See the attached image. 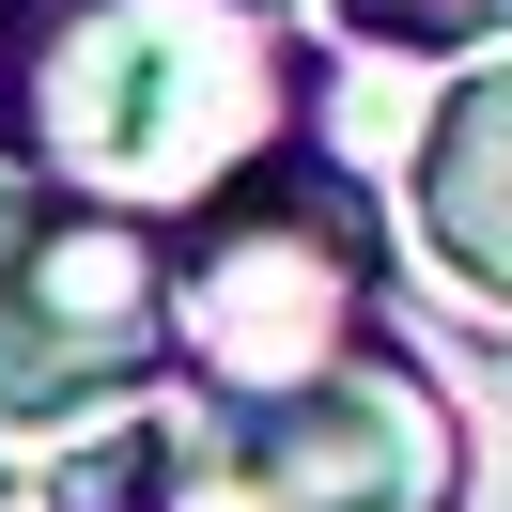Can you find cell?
<instances>
[{"instance_id":"obj_1","label":"cell","mask_w":512,"mask_h":512,"mask_svg":"<svg viewBox=\"0 0 512 512\" xmlns=\"http://www.w3.org/2000/svg\"><path fill=\"white\" fill-rule=\"evenodd\" d=\"M295 125H311V63L264 0H16L0 171L32 187L187 233L202 202L280 171Z\"/></svg>"},{"instance_id":"obj_2","label":"cell","mask_w":512,"mask_h":512,"mask_svg":"<svg viewBox=\"0 0 512 512\" xmlns=\"http://www.w3.org/2000/svg\"><path fill=\"white\" fill-rule=\"evenodd\" d=\"M450 497H466V419L404 342L342 357L311 388L140 419L125 450L63 481V512H450Z\"/></svg>"},{"instance_id":"obj_3","label":"cell","mask_w":512,"mask_h":512,"mask_svg":"<svg viewBox=\"0 0 512 512\" xmlns=\"http://www.w3.org/2000/svg\"><path fill=\"white\" fill-rule=\"evenodd\" d=\"M373 295H388V233L342 171L280 156L233 202H202L187 249H171V342L218 404L249 388H311L342 357H373Z\"/></svg>"},{"instance_id":"obj_4","label":"cell","mask_w":512,"mask_h":512,"mask_svg":"<svg viewBox=\"0 0 512 512\" xmlns=\"http://www.w3.org/2000/svg\"><path fill=\"white\" fill-rule=\"evenodd\" d=\"M171 233L0 171V419H78L171 373Z\"/></svg>"},{"instance_id":"obj_5","label":"cell","mask_w":512,"mask_h":512,"mask_svg":"<svg viewBox=\"0 0 512 512\" xmlns=\"http://www.w3.org/2000/svg\"><path fill=\"white\" fill-rule=\"evenodd\" d=\"M419 249L481 311H512V47L481 78H450L435 125H419Z\"/></svg>"},{"instance_id":"obj_6","label":"cell","mask_w":512,"mask_h":512,"mask_svg":"<svg viewBox=\"0 0 512 512\" xmlns=\"http://www.w3.org/2000/svg\"><path fill=\"white\" fill-rule=\"evenodd\" d=\"M342 32H373V47H497L512 0H342Z\"/></svg>"},{"instance_id":"obj_7","label":"cell","mask_w":512,"mask_h":512,"mask_svg":"<svg viewBox=\"0 0 512 512\" xmlns=\"http://www.w3.org/2000/svg\"><path fill=\"white\" fill-rule=\"evenodd\" d=\"M0 47H16V0H0Z\"/></svg>"},{"instance_id":"obj_8","label":"cell","mask_w":512,"mask_h":512,"mask_svg":"<svg viewBox=\"0 0 512 512\" xmlns=\"http://www.w3.org/2000/svg\"><path fill=\"white\" fill-rule=\"evenodd\" d=\"M0 512H16V481H0Z\"/></svg>"}]
</instances>
